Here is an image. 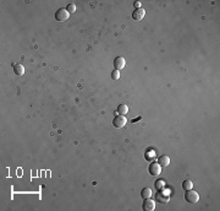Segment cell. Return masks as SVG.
Instances as JSON below:
<instances>
[{
    "label": "cell",
    "instance_id": "obj_6",
    "mask_svg": "<svg viewBox=\"0 0 220 211\" xmlns=\"http://www.w3.org/2000/svg\"><path fill=\"white\" fill-rule=\"evenodd\" d=\"M142 209H143L144 211H154V209H155V202H154L151 198H147V199H144V201H143V204H142Z\"/></svg>",
    "mask_w": 220,
    "mask_h": 211
},
{
    "label": "cell",
    "instance_id": "obj_9",
    "mask_svg": "<svg viewBox=\"0 0 220 211\" xmlns=\"http://www.w3.org/2000/svg\"><path fill=\"white\" fill-rule=\"evenodd\" d=\"M158 163L160 164V167H166V166H169V164H170V158H169V156L161 155V156L158 158Z\"/></svg>",
    "mask_w": 220,
    "mask_h": 211
},
{
    "label": "cell",
    "instance_id": "obj_7",
    "mask_svg": "<svg viewBox=\"0 0 220 211\" xmlns=\"http://www.w3.org/2000/svg\"><path fill=\"white\" fill-rule=\"evenodd\" d=\"M125 65H126V62H125L124 57H116L114 59V68H115V70L120 71V70H122L125 68Z\"/></svg>",
    "mask_w": 220,
    "mask_h": 211
},
{
    "label": "cell",
    "instance_id": "obj_15",
    "mask_svg": "<svg viewBox=\"0 0 220 211\" xmlns=\"http://www.w3.org/2000/svg\"><path fill=\"white\" fill-rule=\"evenodd\" d=\"M193 188V183L191 182V181H188V179H186V181H184V183H182V189L186 192V190H190V189H192Z\"/></svg>",
    "mask_w": 220,
    "mask_h": 211
},
{
    "label": "cell",
    "instance_id": "obj_4",
    "mask_svg": "<svg viewBox=\"0 0 220 211\" xmlns=\"http://www.w3.org/2000/svg\"><path fill=\"white\" fill-rule=\"evenodd\" d=\"M69 17H70V14L66 11V9H59L55 12V20L56 21L63 22V21H66Z\"/></svg>",
    "mask_w": 220,
    "mask_h": 211
},
{
    "label": "cell",
    "instance_id": "obj_16",
    "mask_svg": "<svg viewBox=\"0 0 220 211\" xmlns=\"http://www.w3.org/2000/svg\"><path fill=\"white\" fill-rule=\"evenodd\" d=\"M66 11H67L69 14H73V12L76 11V5H75V4H72V3H71V4H69V5L66 6Z\"/></svg>",
    "mask_w": 220,
    "mask_h": 211
},
{
    "label": "cell",
    "instance_id": "obj_8",
    "mask_svg": "<svg viewBox=\"0 0 220 211\" xmlns=\"http://www.w3.org/2000/svg\"><path fill=\"white\" fill-rule=\"evenodd\" d=\"M144 15H146V11L141 8V9H135L131 16H132V19H134L135 21H141L144 17Z\"/></svg>",
    "mask_w": 220,
    "mask_h": 211
},
{
    "label": "cell",
    "instance_id": "obj_10",
    "mask_svg": "<svg viewBox=\"0 0 220 211\" xmlns=\"http://www.w3.org/2000/svg\"><path fill=\"white\" fill-rule=\"evenodd\" d=\"M14 72H15L16 75H19V76H22V75L25 74V68H23V65H22V64H15V65H14Z\"/></svg>",
    "mask_w": 220,
    "mask_h": 211
},
{
    "label": "cell",
    "instance_id": "obj_2",
    "mask_svg": "<svg viewBox=\"0 0 220 211\" xmlns=\"http://www.w3.org/2000/svg\"><path fill=\"white\" fill-rule=\"evenodd\" d=\"M126 123H127V119H126V117L125 115H116L114 119H113V125L115 126V128H117V129H120V128H124V126L126 125Z\"/></svg>",
    "mask_w": 220,
    "mask_h": 211
},
{
    "label": "cell",
    "instance_id": "obj_5",
    "mask_svg": "<svg viewBox=\"0 0 220 211\" xmlns=\"http://www.w3.org/2000/svg\"><path fill=\"white\" fill-rule=\"evenodd\" d=\"M148 172H149L151 176H158L161 172V167H160V164L158 162H152L149 164V167H148Z\"/></svg>",
    "mask_w": 220,
    "mask_h": 211
},
{
    "label": "cell",
    "instance_id": "obj_17",
    "mask_svg": "<svg viewBox=\"0 0 220 211\" xmlns=\"http://www.w3.org/2000/svg\"><path fill=\"white\" fill-rule=\"evenodd\" d=\"M120 76H121V75H120V71H119V70H114V71L111 72V79H113V80H119Z\"/></svg>",
    "mask_w": 220,
    "mask_h": 211
},
{
    "label": "cell",
    "instance_id": "obj_13",
    "mask_svg": "<svg viewBox=\"0 0 220 211\" xmlns=\"http://www.w3.org/2000/svg\"><path fill=\"white\" fill-rule=\"evenodd\" d=\"M141 196H142L143 199L151 198V196H152V190H151V188H143V189L141 190Z\"/></svg>",
    "mask_w": 220,
    "mask_h": 211
},
{
    "label": "cell",
    "instance_id": "obj_3",
    "mask_svg": "<svg viewBox=\"0 0 220 211\" xmlns=\"http://www.w3.org/2000/svg\"><path fill=\"white\" fill-rule=\"evenodd\" d=\"M157 200H158L159 202H161V204H166V202H169V200H170V194H169V192H166V190H164V189L158 190V194H157Z\"/></svg>",
    "mask_w": 220,
    "mask_h": 211
},
{
    "label": "cell",
    "instance_id": "obj_14",
    "mask_svg": "<svg viewBox=\"0 0 220 211\" xmlns=\"http://www.w3.org/2000/svg\"><path fill=\"white\" fill-rule=\"evenodd\" d=\"M154 187H155V189H157V190H161V189H164V188H165V181H164V179H157V181H155Z\"/></svg>",
    "mask_w": 220,
    "mask_h": 211
},
{
    "label": "cell",
    "instance_id": "obj_18",
    "mask_svg": "<svg viewBox=\"0 0 220 211\" xmlns=\"http://www.w3.org/2000/svg\"><path fill=\"white\" fill-rule=\"evenodd\" d=\"M134 6H135L136 9H141V2H135V3H134Z\"/></svg>",
    "mask_w": 220,
    "mask_h": 211
},
{
    "label": "cell",
    "instance_id": "obj_12",
    "mask_svg": "<svg viewBox=\"0 0 220 211\" xmlns=\"http://www.w3.org/2000/svg\"><path fill=\"white\" fill-rule=\"evenodd\" d=\"M144 158L147 161H153L155 158V152L153 150H147L146 153H144Z\"/></svg>",
    "mask_w": 220,
    "mask_h": 211
},
{
    "label": "cell",
    "instance_id": "obj_1",
    "mask_svg": "<svg viewBox=\"0 0 220 211\" xmlns=\"http://www.w3.org/2000/svg\"><path fill=\"white\" fill-rule=\"evenodd\" d=\"M185 200L188 202V204H197L198 200H199V195L197 192L190 189V190H186V194H185Z\"/></svg>",
    "mask_w": 220,
    "mask_h": 211
},
{
    "label": "cell",
    "instance_id": "obj_11",
    "mask_svg": "<svg viewBox=\"0 0 220 211\" xmlns=\"http://www.w3.org/2000/svg\"><path fill=\"white\" fill-rule=\"evenodd\" d=\"M127 112H128V107H127L126 104H120V106L117 107V114L125 115V114H127Z\"/></svg>",
    "mask_w": 220,
    "mask_h": 211
}]
</instances>
